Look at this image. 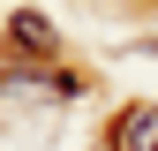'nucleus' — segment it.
<instances>
[{"instance_id":"1","label":"nucleus","mask_w":158,"mask_h":151,"mask_svg":"<svg viewBox=\"0 0 158 151\" xmlns=\"http://www.w3.org/2000/svg\"><path fill=\"white\" fill-rule=\"evenodd\" d=\"M106 151H158V106H151V98H143V106H121Z\"/></svg>"},{"instance_id":"2","label":"nucleus","mask_w":158,"mask_h":151,"mask_svg":"<svg viewBox=\"0 0 158 151\" xmlns=\"http://www.w3.org/2000/svg\"><path fill=\"white\" fill-rule=\"evenodd\" d=\"M8 38H15L23 53H53V23H45L38 8H23V15H15V23H8Z\"/></svg>"}]
</instances>
